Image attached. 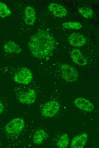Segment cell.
Segmentation results:
<instances>
[{
  "instance_id": "1",
  "label": "cell",
  "mask_w": 99,
  "mask_h": 148,
  "mask_svg": "<svg viewBox=\"0 0 99 148\" xmlns=\"http://www.w3.org/2000/svg\"><path fill=\"white\" fill-rule=\"evenodd\" d=\"M56 45L53 37L43 30H39L33 35L28 43L29 50L34 56L46 60L52 55Z\"/></svg>"
},
{
  "instance_id": "2",
  "label": "cell",
  "mask_w": 99,
  "mask_h": 148,
  "mask_svg": "<svg viewBox=\"0 0 99 148\" xmlns=\"http://www.w3.org/2000/svg\"><path fill=\"white\" fill-rule=\"evenodd\" d=\"M25 122L21 118H14L6 125L5 130L8 134L14 135L18 134L23 130L25 126Z\"/></svg>"
},
{
  "instance_id": "3",
  "label": "cell",
  "mask_w": 99,
  "mask_h": 148,
  "mask_svg": "<svg viewBox=\"0 0 99 148\" xmlns=\"http://www.w3.org/2000/svg\"><path fill=\"white\" fill-rule=\"evenodd\" d=\"M31 71L26 67H22L14 74V81L16 83L24 85L29 84L33 78Z\"/></svg>"
},
{
  "instance_id": "4",
  "label": "cell",
  "mask_w": 99,
  "mask_h": 148,
  "mask_svg": "<svg viewBox=\"0 0 99 148\" xmlns=\"http://www.w3.org/2000/svg\"><path fill=\"white\" fill-rule=\"evenodd\" d=\"M61 69L63 79L68 82H72L76 81L78 77L77 71L73 66L67 64H63Z\"/></svg>"
},
{
  "instance_id": "5",
  "label": "cell",
  "mask_w": 99,
  "mask_h": 148,
  "mask_svg": "<svg viewBox=\"0 0 99 148\" xmlns=\"http://www.w3.org/2000/svg\"><path fill=\"white\" fill-rule=\"evenodd\" d=\"M60 106L57 101L52 100L47 102L43 106L41 113L45 117L51 118L53 117L58 112Z\"/></svg>"
},
{
  "instance_id": "6",
  "label": "cell",
  "mask_w": 99,
  "mask_h": 148,
  "mask_svg": "<svg viewBox=\"0 0 99 148\" xmlns=\"http://www.w3.org/2000/svg\"><path fill=\"white\" fill-rule=\"evenodd\" d=\"M19 101L24 104H31L35 102L36 98V94L33 89H29L26 91L20 92L18 95Z\"/></svg>"
},
{
  "instance_id": "7",
  "label": "cell",
  "mask_w": 99,
  "mask_h": 148,
  "mask_svg": "<svg viewBox=\"0 0 99 148\" xmlns=\"http://www.w3.org/2000/svg\"><path fill=\"white\" fill-rule=\"evenodd\" d=\"M49 11L54 17L62 18L66 17L67 11L66 8L62 5L55 3H50L48 6Z\"/></svg>"
},
{
  "instance_id": "8",
  "label": "cell",
  "mask_w": 99,
  "mask_h": 148,
  "mask_svg": "<svg viewBox=\"0 0 99 148\" xmlns=\"http://www.w3.org/2000/svg\"><path fill=\"white\" fill-rule=\"evenodd\" d=\"M74 103L77 108L87 112L92 111L94 109L93 104L89 100L83 97L77 98L75 100Z\"/></svg>"
},
{
  "instance_id": "9",
  "label": "cell",
  "mask_w": 99,
  "mask_h": 148,
  "mask_svg": "<svg viewBox=\"0 0 99 148\" xmlns=\"http://www.w3.org/2000/svg\"><path fill=\"white\" fill-rule=\"evenodd\" d=\"M68 41L71 45L75 47L82 46L86 43L85 37L82 34L77 32L71 34L68 37Z\"/></svg>"
},
{
  "instance_id": "10",
  "label": "cell",
  "mask_w": 99,
  "mask_h": 148,
  "mask_svg": "<svg viewBox=\"0 0 99 148\" xmlns=\"http://www.w3.org/2000/svg\"><path fill=\"white\" fill-rule=\"evenodd\" d=\"M71 57L73 61L77 65L85 66L87 64L86 58L81 51L78 49H74L72 50L71 53Z\"/></svg>"
},
{
  "instance_id": "11",
  "label": "cell",
  "mask_w": 99,
  "mask_h": 148,
  "mask_svg": "<svg viewBox=\"0 0 99 148\" xmlns=\"http://www.w3.org/2000/svg\"><path fill=\"white\" fill-rule=\"evenodd\" d=\"M24 20L25 23L29 25H33L36 22V16L34 9L28 6L24 10Z\"/></svg>"
},
{
  "instance_id": "12",
  "label": "cell",
  "mask_w": 99,
  "mask_h": 148,
  "mask_svg": "<svg viewBox=\"0 0 99 148\" xmlns=\"http://www.w3.org/2000/svg\"><path fill=\"white\" fill-rule=\"evenodd\" d=\"M88 139V135L85 133H82L75 137L71 143L72 148H82L85 146Z\"/></svg>"
},
{
  "instance_id": "13",
  "label": "cell",
  "mask_w": 99,
  "mask_h": 148,
  "mask_svg": "<svg viewBox=\"0 0 99 148\" xmlns=\"http://www.w3.org/2000/svg\"><path fill=\"white\" fill-rule=\"evenodd\" d=\"M4 51L8 54H18L22 51L20 46L15 42L10 40L3 46Z\"/></svg>"
},
{
  "instance_id": "14",
  "label": "cell",
  "mask_w": 99,
  "mask_h": 148,
  "mask_svg": "<svg viewBox=\"0 0 99 148\" xmlns=\"http://www.w3.org/2000/svg\"><path fill=\"white\" fill-rule=\"evenodd\" d=\"M48 134L43 129H40L36 130L34 133L33 137V141L35 144H41L47 138Z\"/></svg>"
},
{
  "instance_id": "15",
  "label": "cell",
  "mask_w": 99,
  "mask_h": 148,
  "mask_svg": "<svg viewBox=\"0 0 99 148\" xmlns=\"http://www.w3.org/2000/svg\"><path fill=\"white\" fill-rule=\"evenodd\" d=\"M78 10L79 13L83 17L90 18L93 17L94 12L91 8L88 7H82L79 8Z\"/></svg>"
},
{
  "instance_id": "16",
  "label": "cell",
  "mask_w": 99,
  "mask_h": 148,
  "mask_svg": "<svg viewBox=\"0 0 99 148\" xmlns=\"http://www.w3.org/2000/svg\"><path fill=\"white\" fill-rule=\"evenodd\" d=\"M69 142V138L66 133L63 134L59 139L57 146L59 148H65L68 146Z\"/></svg>"
},
{
  "instance_id": "17",
  "label": "cell",
  "mask_w": 99,
  "mask_h": 148,
  "mask_svg": "<svg viewBox=\"0 0 99 148\" xmlns=\"http://www.w3.org/2000/svg\"><path fill=\"white\" fill-rule=\"evenodd\" d=\"M11 11L8 6L5 3L0 2V17L5 18L10 16Z\"/></svg>"
},
{
  "instance_id": "18",
  "label": "cell",
  "mask_w": 99,
  "mask_h": 148,
  "mask_svg": "<svg viewBox=\"0 0 99 148\" xmlns=\"http://www.w3.org/2000/svg\"><path fill=\"white\" fill-rule=\"evenodd\" d=\"M63 26L67 29L79 30L82 27V25L79 22L76 21L65 22L62 24Z\"/></svg>"
},
{
  "instance_id": "19",
  "label": "cell",
  "mask_w": 99,
  "mask_h": 148,
  "mask_svg": "<svg viewBox=\"0 0 99 148\" xmlns=\"http://www.w3.org/2000/svg\"><path fill=\"white\" fill-rule=\"evenodd\" d=\"M4 109V107L3 104L0 101V114L3 112Z\"/></svg>"
}]
</instances>
